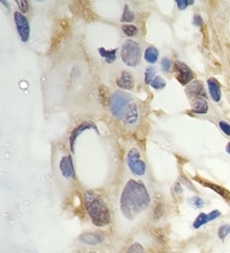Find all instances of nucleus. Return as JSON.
<instances>
[{
	"instance_id": "1",
	"label": "nucleus",
	"mask_w": 230,
	"mask_h": 253,
	"mask_svg": "<svg viewBox=\"0 0 230 253\" xmlns=\"http://www.w3.org/2000/svg\"><path fill=\"white\" fill-rule=\"evenodd\" d=\"M151 195L145 183L137 180H129L121 193L120 206L127 219H135L150 208Z\"/></svg>"
},
{
	"instance_id": "2",
	"label": "nucleus",
	"mask_w": 230,
	"mask_h": 253,
	"mask_svg": "<svg viewBox=\"0 0 230 253\" xmlns=\"http://www.w3.org/2000/svg\"><path fill=\"white\" fill-rule=\"evenodd\" d=\"M86 211L96 227H106L111 222V212L107 204L94 190L85 192Z\"/></svg>"
},
{
	"instance_id": "3",
	"label": "nucleus",
	"mask_w": 230,
	"mask_h": 253,
	"mask_svg": "<svg viewBox=\"0 0 230 253\" xmlns=\"http://www.w3.org/2000/svg\"><path fill=\"white\" fill-rule=\"evenodd\" d=\"M134 103V98L131 94L124 91H117L112 94L110 99L111 113L118 119H123L127 110Z\"/></svg>"
},
{
	"instance_id": "4",
	"label": "nucleus",
	"mask_w": 230,
	"mask_h": 253,
	"mask_svg": "<svg viewBox=\"0 0 230 253\" xmlns=\"http://www.w3.org/2000/svg\"><path fill=\"white\" fill-rule=\"evenodd\" d=\"M121 57L123 63L128 67H137L141 61V48L139 43L131 40L124 41L121 47Z\"/></svg>"
},
{
	"instance_id": "5",
	"label": "nucleus",
	"mask_w": 230,
	"mask_h": 253,
	"mask_svg": "<svg viewBox=\"0 0 230 253\" xmlns=\"http://www.w3.org/2000/svg\"><path fill=\"white\" fill-rule=\"evenodd\" d=\"M127 164L135 176H143L147 171V165L141 159L140 151L136 147H132L127 154Z\"/></svg>"
},
{
	"instance_id": "6",
	"label": "nucleus",
	"mask_w": 230,
	"mask_h": 253,
	"mask_svg": "<svg viewBox=\"0 0 230 253\" xmlns=\"http://www.w3.org/2000/svg\"><path fill=\"white\" fill-rule=\"evenodd\" d=\"M13 20H15L16 29L20 35V39L22 40V42H28L29 37H31V23H29L28 18L21 11H17L13 13Z\"/></svg>"
},
{
	"instance_id": "7",
	"label": "nucleus",
	"mask_w": 230,
	"mask_h": 253,
	"mask_svg": "<svg viewBox=\"0 0 230 253\" xmlns=\"http://www.w3.org/2000/svg\"><path fill=\"white\" fill-rule=\"evenodd\" d=\"M174 72H175V77L177 78V81L182 86H188L189 83L193 81V72H192L191 68L188 65L183 63V62H175L174 65Z\"/></svg>"
},
{
	"instance_id": "8",
	"label": "nucleus",
	"mask_w": 230,
	"mask_h": 253,
	"mask_svg": "<svg viewBox=\"0 0 230 253\" xmlns=\"http://www.w3.org/2000/svg\"><path fill=\"white\" fill-rule=\"evenodd\" d=\"M104 234L99 232H87L78 236V241L82 245H87V246H98V245L104 243Z\"/></svg>"
},
{
	"instance_id": "9",
	"label": "nucleus",
	"mask_w": 230,
	"mask_h": 253,
	"mask_svg": "<svg viewBox=\"0 0 230 253\" xmlns=\"http://www.w3.org/2000/svg\"><path fill=\"white\" fill-rule=\"evenodd\" d=\"M194 180L199 182L200 184H202V186H204V187H206V188L212 189L213 192H216L218 195H221V197L223 198V199L226 200L227 203L230 204V192H229L228 189L224 188V187H222V186H219V184L213 183V182L206 181V180H204V179H200L199 176H196V178H194Z\"/></svg>"
},
{
	"instance_id": "10",
	"label": "nucleus",
	"mask_w": 230,
	"mask_h": 253,
	"mask_svg": "<svg viewBox=\"0 0 230 253\" xmlns=\"http://www.w3.org/2000/svg\"><path fill=\"white\" fill-rule=\"evenodd\" d=\"M59 169L66 180H75V168L71 156H64L59 163Z\"/></svg>"
},
{
	"instance_id": "11",
	"label": "nucleus",
	"mask_w": 230,
	"mask_h": 253,
	"mask_svg": "<svg viewBox=\"0 0 230 253\" xmlns=\"http://www.w3.org/2000/svg\"><path fill=\"white\" fill-rule=\"evenodd\" d=\"M187 93H188V95H192V97L196 98V100L201 99V97L202 99L206 98V92H205L204 86L197 80H193L187 86Z\"/></svg>"
},
{
	"instance_id": "12",
	"label": "nucleus",
	"mask_w": 230,
	"mask_h": 253,
	"mask_svg": "<svg viewBox=\"0 0 230 253\" xmlns=\"http://www.w3.org/2000/svg\"><path fill=\"white\" fill-rule=\"evenodd\" d=\"M88 129H97L96 124H93L92 122H83V123H81L80 126H77L74 130H72L71 137H70V148H71L72 152H74V145L76 139L80 137L83 132H86V130Z\"/></svg>"
},
{
	"instance_id": "13",
	"label": "nucleus",
	"mask_w": 230,
	"mask_h": 253,
	"mask_svg": "<svg viewBox=\"0 0 230 253\" xmlns=\"http://www.w3.org/2000/svg\"><path fill=\"white\" fill-rule=\"evenodd\" d=\"M207 86H208V92H210V95L211 98H212V100L215 103H218L221 102V97H222V93H221V84L217 80H216L215 77H210L207 80Z\"/></svg>"
},
{
	"instance_id": "14",
	"label": "nucleus",
	"mask_w": 230,
	"mask_h": 253,
	"mask_svg": "<svg viewBox=\"0 0 230 253\" xmlns=\"http://www.w3.org/2000/svg\"><path fill=\"white\" fill-rule=\"evenodd\" d=\"M139 119V111H137V105L135 103L129 106L128 110H127L126 115H124L123 121L128 124H135Z\"/></svg>"
},
{
	"instance_id": "15",
	"label": "nucleus",
	"mask_w": 230,
	"mask_h": 253,
	"mask_svg": "<svg viewBox=\"0 0 230 253\" xmlns=\"http://www.w3.org/2000/svg\"><path fill=\"white\" fill-rule=\"evenodd\" d=\"M117 86L122 89H131L134 87V78L127 72H122V74L117 80Z\"/></svg>"
},
{
	"instance_id": "16",
	"label": "nucleus",
	"mask_w": 230,
	"mask_h": 253,
	"mask_svg": "<svg viewBox=\"0 0 230 253\" xmlns=\"http://www.w3.org/2000/svg\"><path fill=\"white\" fill-rule=\"evenodd\" d=\"M207 111H208V105L206 100L205 99L194 100L193 106H192V112L197 113V115H204V113H207Z\"/></svg>"
},
{
	"instance_id": "17",
	"label": "nucleus",
	"mask_w": 230,
	"mask_h": 253,
	"mask_svg": "<svg viewBox=\"0 0 230 253\" xmlns=\"http://www.w3.org/2000/svg\"><path fill=\"white\" fill-rule=\"evenodd\" d=\"M165 214V203L164 200L162 199H157L156 203H154L153 206V212H152V216L156 221L161 219L162 217L164 216Z\"/></svg>"
},
{
	"instance_id": "18",
	"label": "nucleus",
	"mask_w": 230,
	"mask_h": 253,
	"mask_svg": "<svg viewBox=\"0 0 230 253\" xmlns=\"http://www.w3.org/2000/svg\"><path fill=\"white\" fill-rule=\"evenodd\" d=\"M159 52L154 46H148L145 50V61L150 64H154L158 61Z\"/></svg>"
},
{
	"instance_id": "19",
	"label": "nucleus",
	"mask_w": 230,
	"mask_h": 253,
	"mask_svg": "<svg viewBox=\"0 0 230 253\" xmlns=\"http://www.w3.org/2000/svg\"><path fill=\"white\" fill-rule=\"evenodd\" d=\"M98 51L100 56H101L102 58H105V61L109 64L113 63V62L116 61V58H117V50H105L104 47H100Z\"/></svg>"
},
{
	"instance_id": "20",
	"label": "nucleus",
	"mask_w": 230,
	"mask_h": 253,
	"mask_svg": "<svg viewBox=\"0 0 230 253\" xmlns=\"http://www.w3.org/2000/svg\"><path fill=\"white\" fill-rule=\"evenodd\" d=\"M210 222V218H208V214H205V212H201V214L197 215L196 221L193 222V228L194 229H200L201 227H204L205 224Z\"/></svg>"
},
{
	"instance_id": "21",
	"label": "nucleus",
	"mask_w": 230,
	"mask_h": 253,
	"mask_svg": "<svg viewBox=\"0 0 230 253\" xmlns=\"http://www.w3.org/2000/svg\"><path fill=\"white\" fill-rule=\"evenodd\" d=\"M152 234L153 236L156 238V240L158 241V243L161 244H166V240H167V236L166 234H165V232L162 228H154V229H152Z\"/></svg>"
},
{
	"instance_id": "22",
	"label": "nucleus",
	"mask_w": 230,
	"mask_h": 253,
	"mask_svg": "<svg viewBox=\"0 0 230 253\" xmlns=\"http://www.w3.org/2000/svg\"><path fill=\"white\" fill-rule=\"evenodd\" d=\"M135 18V15L131 12V9H129L128 5L124 6V11H123V15L121 17V22L122 23H128V22H132Z\"/></svg>"
},
{
	"instance_id": "23",
	"label": "nucleus",
	"mask_w": 230,
	"mask_h": 253,
	"mask_svg": "<svg viewBox=\"0 0 230 253\" xmlns=\"http://www.w3.org/2000/svg\"><path fill=\"white\" fill-rule=\"evenodd\" d=\"M218 238L221 241H224L227 239V236L230 234V223H227V224H223L221 225V227L218 228Z\"/></svg>"
},
{
	"instance_id": "24",
	"label": "nucleus",
	"mask_w": 230,
	"mask_h": 253,
	"mask_svg": "<svg viewBox=\"0 0 230 253\" xmlns=\"http://www.w3.org/2000/svg\"><path fill=\"white\" fill-rule=\"evenodd\" d=\"M122 32H123L127 36H135V35H137V33H139V29L135 26H132V24H124V26L122 27Z\"/></svg>"
},
{
	"instance_id": "25",
	"label": "nucleus",
	"mask_w": 230,
	"mask_h": 253,
	"mask_svg": "<svg viewBox=\"0 0 230 253\" xmlns=\"http://www.w3.org/2000/svg\"><path fill=\"white\" fill-rule=\"evenodd\" d=\"M165 86H166V81H165L163 77H161V76H156V78H154L152 83H151V87H152L153 89H156V91L163 89Z\"/></svg>"
},
{
	"instance_id": "26",
	"label": "nucleus",
	"mask_w": 230,
	"mask_h": 253,
	"mask_svg": "<svg viewBox=\"0 0 230 253\" xmlns=\"http://www.w3.org/2000/svg\"><path fill=\"white\" fill-rule=\"evenodd\" d=\"M124 253H145V249L140 243H132Z\"/></svg>"
},
{
	"instance_id": "27",
	"label": "nucleus",
	"mask_w": 230,
	"mask_h": 253,
	"mask_svg": "<svg viewBox=\"0 0 230 253\" xmlns=\"http://www.w3.org/2000/svg\"><path fill=\"white\" fill-rule=\"evenodd\" d=\"M154 78H156V70H154V68L152 67H148L145 72V83L151 84Z\"/></svg>"
},
{
	"instance_id": "28",
	"label": "nucleus",
	"mask_w": 230,
	"mask_h": 253,
	"mask_svg": "<svg viewBox=\"0 0 230 253\" xmlns=\"http://www.w3.org/2000/svg\"><path fill=\"white\" fill-rule=\"evenodd\" d=\"M189 203H191L192 206H194L196 209H201L205 206V201L202 200L200 197H197V195L192 197L191 199H189Z\"/></svg>"
},
{
	"instance_id": "29",
	"label": "nucleus",
	"mask_w": 230,
	"mask_h": 253,
	"mask_svg": "<svg viewBox=\"0 0 230 253\" xmlns=\"http://www.w3.org/2000/svg\"><path fill=\"white\" fill-rule=\"evenodd\" d=\"M161 67H162V70H163L164 72H169L170 69H171V61H170V58L164 57V58L162 59Z\"/></svg>"
},
{
	"instance_id": "30",
	"label": "nucleus",
	"mask_w": 230,
	"mask_h": 253,
	"mask_svg": "<svg viewBox=\"0 0 230 253\" xmlns=\"http://www.w3.org/2000/svg\"><path fill=\"white\" fill-rule=\"evenodd\" d=\"M176 4L180 10H185L187 6L194 4V0H176Z\"/></svg>"
},
{
	"instance_id": "31",
	"label": "nucleus",
	"mask_w": 230,
	"mask_h": 253,
	"mask_svg": "<svg viewBox=\"0 0 230 253\" xmlns=\"http://www.w3.org/2000/svg\"><path fill=\"white\" fill-rule=\"evenodd\" d=\"M219 128H221V130L224 133V134L230 137V124L228 123V122L221 121L219 122Z\"/></svg>"
},
{
	"instance_id": "32",
	"label": "nucleus",
	"mask_w": 230,
	"mask_h": 253,
	"mask_svg": "<svg viewBox=\"0 0 230 253\" xmlns=\"http://www.w3.org/2000/svg\"><path fill=\"white\" fill-rule=\"evenodd\" d=\"M16 4H17L18 7H20L21 12L22 13L27 12V10H28V2L24 1V0H17V1H16Z\"/></svg>"
},
{
	"instance_id": "33",
	"label": "nucleus",
	"mask_w": 230,
	"mask_h": 253,
	"mask_svg": "<svg viewBox=\"0 0 230 253\" xmlns=\"http://www.w3.org/2000/svg\"><path fill=\"white\" fill-rule=\"evenodd\" d=\"M193 23L196 24L197 27H201V26H202V23H204V21H202L201 16H200L199 13H196V15H194V17H193Z\"/></svg>"
},
{
	"instance_id": "34",
	"label": "nucleus",
	"mask_w": 230,
	"mask_h": 253,
	"mask_svg": "<svg viewBox=\"0 0 230 253\" xmlns=\"http://www.w3.org/2000/svg\"><path fill=\"white\" fill-rule=\"evenodd\" d=\"M174 192L176 194H182V186H181L180 182H176L174 187Z\"/></svg>"
},
{
	"instance_id": "35",
	"label": "nucleus",
	"mask_w": 230,
	"mask_h": 253,
	"mask_svg": "<svg viewBox=\"0 0 230 253\" xmlns=\"http://www.w3.org/2000/svg\"><path fill=\"white\" fill-rule=\"evenodd\" d=\"M2 4H4L5 5V6H6L7 7V9H9L10 10V5H9V2H7V1H5V0H2Z\"/></svg>"
},
{
	"instance_id": "36",
	"label": "nucleus",
	"mask_w": 230,
	"mask_h": 253,
	"mask_svg": "<svg viewBox=\"0 0 230 253\" xmlns=\"http://www.w3.org/2000/svg\"><path fill=\"white\" fill-rule=\"evenodd\" d=\"M226 151L228 152V153L230 154V143L227 144V147H226Z\"/></svg>"
},
{
	"instance_id": "37",
	"label": "nucleus",
	"mask_w": 230,
	"mask_h": 253,
	"mask_svg": "<svg viewBox=\"0 0 230 253\" xmlns=\"http://www.w3.org/2000/svg\"><path fill=\"white\" fill-rule=\"evenodd\" d=\"M87 253H98V252H87Z\"/></svg>"
}]
</instances>
